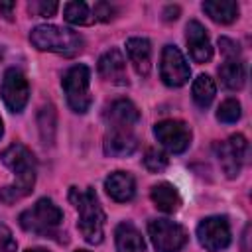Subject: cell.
Segmentation results:
<instances>
[{"label":"cell","mask_w":252,"mask_h":252,"mask_svg":"<svg viewBox=\"0 0 252 252\" xmlns=\"http://www.w3.org/2000/svg\"><path fill=\"white\" fill-rule=\"evenodd\" d=\"M77 252H87V250H77Z\"/></svg>","instance_id":"cell-33"},{"label":"cell","mask_w":252,"mask_h":252,"mask_svg":"<svg viewBox=\"0 0 252 252\" xmlns=\"http://www.w3.org/2000/svg\"><path fill=\"white\" fill-rule=\"evenodd\" d=\"M18 244L12 230L6 224H0V252H16Z\"/></svg>","instance_id":"cell-26"},{"label":"cell","mask_w":252,"mask_h":252,"mask_svg":"<svg viewBox=\"0 0 252 252\" xmlns=\"http://www.w3.org/2000/svg\"><path fill=\"white\" fill-rule=\"evenodd\" d=\"M65 96H67V104L71 106V110L85 114L93 102L91 98V69L83 63L73 65L65 71L63 79H61Z\"/></svg>","instance_id":"cell-5"},{"label":"cell","mask_w":252,"mask_h":252,"mask_svg":"<svg viewBox=\"0 0 252 252\" xmlns=\"http://www.w3.org/2000/svg\"><path fill=\"white\" fill-rule=\"evenodd\" d=\"M217 118L224 124H232L240 118V102L236 98H226L220 102L219 110H217Z\"/></svg>","instance_id":"cell-24"},{"label":"cell","mask_w":252,"mask_h":252,"mask_svg":"<svg viewBox=\"0 0 252 252\" xmlns=\"http://www.w3.org/2000/svg\"><path fill=\"white\" fill-rule=\"evenodd\" d=\"M219 77L220 83L228 89V91H238L244 85L246 73H244V65L236 59H226L220 67H219Z\"/></svg>","instance_id":"cell-21"},{"label":"cell","mask_w":252,"mask_h":252,"mask_svg":"<svg viewBox=\"0 0 252 252\" xmlns=\"http://www.w3.org/2000/svg\"><path fill=\"white\" fill-rule=\"evenodd\" d=\"M219 45H220V51L226 55V59H236L240 55V47L236 41L228 39V37H220L219 39Z\"/></svg>","instance_id":"cell-27"},{"label":"cell","mask_w":252,"mask_h":252,"mask_svg":"<svg viewBox=\"0 0 252 252\" xmlns=\"http://www.w3.org/2000/svg\"><path fill=\"white\" fill-rule=\"evenodd\" d=\"M104 118L108 122V128H132L140 120V112L134 106V102L118 98L106 106Z\"/></svg>","instance_id":"cell-15"},{"label":"cell","mask_w":252,"mask_h":252,"mask_svg":"<svg viewBox=\"0 0 252 252\" xmlns=\"http://www.w3.org/2000/svg\"><path fill=\"white\" fill-rule=\"evenodd\" d=\"M2 132H4V126H2V120H0V138H2Z\"/></svg>","instance_id":"cell-32"},{"label":"cell","mask_w":252,"mask_h":252,"mask_svg":"<svg viewBox=\"0 0 252 252\" xmlns=\"http://www.w3.org/2000/svg\"><path fill=\"white\" fill-rule=\"evenodd\" d=\"M63 16L73 26H91V24L96 22L93 8L89 4H85V2H69V4H65Z\"/></svg>","instance_id":"cell-23"},{"label":"cell","mask_w":252,"mask_h":252,"mask_svg":"<svg viewBox=\"0 0 252 252\" xmlns=\"http://www.w3.org/2000/svg\"><path fill=\"white\" fill-rule=\"evenodd\" d=\"M30 8L35 10V12H37L39 16H43V18H49V16H53V14L57 12L59 4H57V2H33V4H30Z\"/></svg>","instance_id":"cell-28"},{"label":"cell","mask_w":252,"mask_h":252,"mask_svg":"<svg viewBox=\"0 0 252 252\" xmlns=\"http://www.w3.org/2000/svg\"><path fill=\"white\" fill-rule=\"evenodd\" d=\"M156 140L169 152V154H183L191 144V128L183 120H161L154 126Z\"/></svg>","instance_id":"cell-8"},{"label":"cell","mask_w":252,"mask_h":252,"mask_svg":"<svg viewBox=\"0 0 252 252\" xmlns=\"http://www.w3.org/2000/svg\"><path fill=\"white\" fill-rule=\"evenodd\" d=\"M159 77L167 87H183L189 77L191 69L183 57V53L175 45H165L159 59Z\"/></svg>","instance_id":"cell-10"},{"label":"cell","mask_w":252,"mask_h":252,"mask_svg":"<svg viewBox=\"0 0 252 252\" xmlns=\"http://www.w3.org/2000/svg\"><path fill=\"white\" fill-rule=\"evenodd\" d=\"M0 96L8 110L12 112H22L24 106L28 104L30 98V85L26 75L20 69H6L2 83H0Z\"/></svg>","instance_id":"cell-7"},{"label":"cell","mask_w":252,"mask_h":252,"mask_svg":"<svg viewBox=\"0 0 252 252\" xmlns=\"http://www.w3.org/2000/svg\"><path fill=\"white\" fill-rule=\"evenodd\" d=\"M98 75L112 83V85H126L128 77H126V61L120 53V49L112 47L108 51H104L98 59Z\"/></svg>","instance_id":"cell-14"},{"label":"cell","mask_w":252,"mask_h":252,"mask_svg":"<svg viewBox=\"0 0 252 252\" xmlns=\"http://www.w3.org/2000/svg\"><path fill=\"white\" fill-rule=\"evenodd\" d=\"M177 16H179V6H167L163 10V20H167V22L177 20Z\"/></svg>","instance_id":"cell-29"},{"label":"cell","mask_w":252,"mask_h":252,"mask_svg":"<svg viewBox=\"0 0 252 252\" xmlns=\"http://www.w3.org/2000/svg\"><path fill=\"white\" fill-rule=\"evenodd\" d=\"M215 154H217V159L224 171L226 177H236L240 173V167H242V161H244V156H246V150H248V142L242 134H232L226 142H217L215 146Z\"/></svg>","instance_id":"cell-9"},{"label":"cell","mask_w":252,"mask_h":252,"mask_svg":"<svg viewBox=\"0 0 252 252\" xmlns=\"http://www.w3.org/2000/svg\"><path fill=\"white\" fill-rule=\"evenodd\" d=\"M150 197H152L154 205L159 211H163V213H175L181 207V195H179V191L171 183H167V181H161V183L154 185L152 191H150Z\"/></svg>","instance_id":"cell-19"},{"label":"cell","mask_w":252,"mask_h":252,"mask_svg":"<svg viewBox=\"0 0 252 252\" xmlns=\"http://www.w3.org/2000/svg\"><path fill=\"white\" fill-rule=\"evenodd\" d=\"M14 8H16V2H0V12L10 20L12 18V12H14Z\"/></svg>","instance_id":"cell-30"},{"label":"cell","mask_w":252,"mask_h":252,"mask_svg":"<svg viewBox=\"0 0 252 252\" xmlns=\"http://www.w3.org/2000/svg\"><path fill=\"white\" fill-rule=\"evenodd\" d=\"M116 252H146V242L132 222H120L114 230Z\"/></svg>","instance_id":"cell-18"},{"label":"cell","mask_w":252,"mask_h":252,"mask_svg":"<svg viewBox=\"0 0 252 252\" xmlns=\"http://www.w3.org/2000/svg\"><path fill=\"white\" fill-rule=\"evenodd\" d=\"M69 201L73 203V207L79 215L77 228H79L81 236L89 244H100L102 236H104V211L98 203L94 189L93 187H87V189L71 187Z\"/></svg>","instance_id":"cell-2"},{"label":"cell","mask_w":252,"mask_h":252,"mask_svg":"<svg viewBox=\"0 0 252 252\" xmlns=\"http://www.w3.org/2000/svg\"><path fill=\"white\" fill-rule=\"evenodd\" d=\"M104 189L110 195V199H114L118 203H126L136 193V181L128 171H114L106 177Z\"/></svg>","instance_id":"cell-17"},{"label":"cell","mask_w":252,"mask_h":252,"mask_svg":"<svg viewBox=\"0 0 252 252\" xmlns=\"http://www.w3.org/2000/svg\"><path fill=\"white\" fill-rule=\"evenodd\" d=\"M0 159L16 175L14 183L0 189V201L6 205H12L32 193L35 183V159H33V154L22 144L8 146L0 154Z\"/></svg>","instance_id":"cell-1"},{"label":"cell","mask_w":252,"mask_h":252,"mask_svg":"<svg viewBox=\"0 0 252 252\" xmlns=\"http://www.w3.org/2000/svg\"><path fill=\"white\" fill-rule=\"evenodd\" d=\"M138 148V140L132 128H108L104 136V154L110 158H126L134 154Z\"/></svg>","instance_id":"cell-13"},{"label":"cell","mask_w":252,"mask_h":252,"mask_svg":"<svg viewBox=\"0 0 252 252\" xmlns=\"http://www.w3.org/2000/svg\"><path fill=\"white\" fill-rule=\"evenodd\" d=\"M148 234L158 252H179L187 244V230L169 219H152Z\"/></svg>","instance_id":"cell-6"},{"label":"cell","mask_w":252,"mask_h":252,"mask_svg":"<svg viewBox=\"0 0 252 252\" xmlns=\"http://www.w3.org/2000/svg\"><path fill=\"white\" fill-rule=\"evenodd\" d=\"M197 238L209 252H220L230 244V226L224 217H207L197 226Z\"/></svg>","instance_id":"cell-11"},{"label":"cell","mask_w":252,"mask_h":252,"mask_svg":"<svg viewBox=\"0 0 252 252\" xmlns=\"http://www.w3.org/2000/svg\"><path fill=\"white\" fill-rule=\"evenodd\" d=\"M167 163H169L167 156H165L163 152L156 150V148H150V150L146 152V156H144V165H146V169L152 171V173H161V171L167 167Z\"/></svg>","instance_id":"cell-25"},{"label":"cell","mask_w":252,"mask_h":252,"mask_svg":"<svg viewBox=\"0 0 252 252\" xmlns=\"http://www.w3.org/2000/svg\"><path fill=\"white\" fill-rule=\"evenodd\" d=\"M18 220H20V226L24 230L33 232V234H41V236H49L59 228V224L63 220V213L51 199L43 197L33 207L26 209Z\"/></svg>","instance_id":"cell-4"},{"label":"cell","mask_w":252,"mask_h":252,"mask_svg":"<svg viewBox=\"0 0 252 252\" xmlns=\"http://www.w3.org/2000/svg\"><path fill=\"white\" fill-rule=\"evenodd\" d=\"M191 94H193V100L197 106L201 108H207L215 94H217V87H215V81L209 77V75H199L195 81H193V87H191Z\"/></svg>","instance_id":"cell-22"},{"label":"cell","mask_w":252,"mask_h":252,"mask_svg":"<svg viewBox=\"0 0 252 252\" xmlns=\"http://www.w3.org/2000/svg\"><path fill=\"white\" fill-rule=\"evenodd\" d=\"M26 252H47V250H43V248H28Z\"/></svg>","instance_id":"cell-31"},{"label":"cell","mask_w":252,"mask_h":252,"mask_svg":"<svg viewBox=\"0 0 252 252\" xmlns=\"http://www.w3.org/2000/svg\"><path fill=\"white\" fill-rule=\"evenodd\" d=\"M126 53L134 71L146 77L152 69V43L146 37H130L126 39Z\"/></svg>","instance_id":"cell-16"},{"label":"cell","mask_w":252,"mask_h":252,"mask_svg":"<svg viewBox=\"0 0 252 252\" xmlns=\"http://www.w3.org/2000/svg\"><path fill=\"white\" fill-rule=\"evenodd\" d=\"M185 41L189 47L191 57L197 63H205L213 57V47H211V39L207 35V30L201 22L191 20L185 28Z\"/></svg>","instance_id":"cell-12"},{"label":"cell","mask_w":252,"mask_h":252,"mask_svg":"<svg viewBox=\"0 0 252 252\" xmlns=\"http://www.w3.org/2000/svg\"><path fill=\"white\" fill-rule=\"evenodd\" d=\"M203 12L217 24H230L238 18V4L234 0H207Z\"/></svg>","instance_id":"cell-20"},{"label":"cell","mask_w":252,"mask_h":252,"mask_svg":"<svg viewBox=\"0 0 252 252\" xmlns=\"http://www.w3.org/2000/svg\"><path fill=\"white\" fill-rule=\"evenodd\" d=\"M30 41L39 51H51L61 55H75L83 49V39L77 32L51 24L35 26L30 33Z\"/></svg>","instance_id":"cell-3"}]
</instances>
